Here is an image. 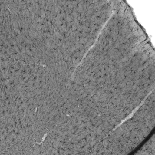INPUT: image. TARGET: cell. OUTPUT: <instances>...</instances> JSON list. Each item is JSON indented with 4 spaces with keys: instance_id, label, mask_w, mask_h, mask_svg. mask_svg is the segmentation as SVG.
Returning a JSON list of instances; mask_svg holds the SVG:
<instances>
[{
    "instance_id": "1",
    "label": "cell",
    "mask_w": 155,
    "mask_h": 155,
    "mask_svg": "<svg viewBox=\"0 0 155 155\" xmlns=\"http://www.w3.org/2000/svg\"><path fill=\"white\" fill-rule=\"evenodd\" d=\"M127 4L136 22L143 28V32L154 47L155 2L154 1H128Z\"/></svg>"
}]
</instances>
